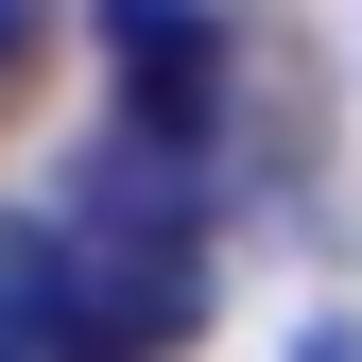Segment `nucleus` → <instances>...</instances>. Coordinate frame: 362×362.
I'll use <instances>...</instances> for the list:
<instances>
[{
	"mask_svg": "<svg viewBox=\"0 0 362 362\" xmlns=\"http://www.w3.org/2000/svg\"><path fill=\"white\" fill-rule=\"evenodd\" d=\"M207 293V224H190V156H121L69 173V207L0 259V345H173Z\"/></svg>",
	"mask_w": 362,
	"mask_h": 362,
	"instance_id": "nucleus-1",
	"label": "nucleus"
},
{
	"mask_svg": "<svg viewBox=\"0 0 362 362\" xmlns=\"http://www.w3.org/2000/svg\"><path fill=\"white\" fill-rule=\"evenodd\" d=\"M104 35H121V121H139L156 156H190L207 121H224V35L190 18V0H121Z\"/></svg>",
	"mask_w": 362,
	"mask_h": 362,
	"instance_id": "nucleus-2",
	"label": "nucleus"
},
{
	"mask_svg": "<svg viewBox=\"0 0 362 362\" xmlns=\"http://www.w3.org/2000/svg\"><path fill=\"white\" fill-rule=\"evenodd\" d=\"M0 52H35V0H0Z\"/></svg>",
	"mask_w": 362,
	"mask_h": 362,
	"instance_id": "nucleus-3",
	"label": "nucleus"
}]
</instances>
